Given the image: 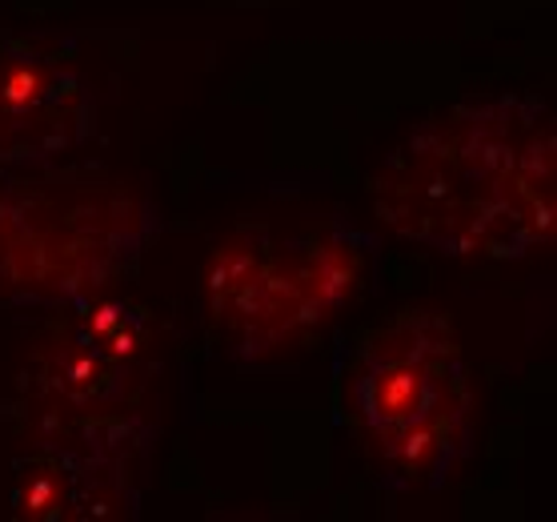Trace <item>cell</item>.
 <instances>
[{
	"mask_svg": "<svg viewBox=\"0 0 557 522\" xmlns=\"http://www.w3.org/2000/svg\"><path fill=\"white\" fill-rule=\"evenodd\" d=\"M397 242L454 262H521L557 230V125L542 93H473L425 117L373 178Z\"/></svg>",
	"mask_w": 557,
	"mask_h": 522,
	"instance_id": "6da1fadb",
	"label": "cell"
},
{
	"mask_svg": "<svg viewBox=\"0 0 557 522\" xmlns=\"http://www.w3.org/2000/svg\"><path fill=\"white\" fill-rule=\"evenodd\" d=\"M377 242L342 217L245 221L201 269L205 330L237 362H265L317 333L366 281Z\"/></svg>",
	"mask_w": 557,
	"mask_h": 522,
	"instance_id": "7a4b0ae2",
	"label": "cell"
},
{
	"mask_svg": "<svg viewBox=\"0 0 557 522\" xmlns=\"http://www.w3.org/2000/svg\"><path fill=\"white\" fill-rule=\"evenodd\" d=\"M165 230L149 190L116 178H21L0 190V309L57 314L101 298Z\"/></svg>",
	"mask_w": 557,
	"mask_h": 522,
	"instance_id": "3957f363",
	"label": "cell"
},
{
	"mask_svg": "<svg viewBox=\"0 0 557 522\" xmlns=\"http://www.w3.org/2000/svg\"><path fill=\"white\" fill-rule=\"evenodd\" d=\"M349 398L389 495L442 490L473 454L478 394L454 321L437 309H397L373 326Z\"/></svg>",
	"mask_w": 557,
	"mask_h": 522,
	"instance_id": "277c9868",
	"label": "cell"
},
{
	"mask_svg": "<svg viewBox=\"0 0 557 522\" xmlns=\"http://www.w3.org/2000/svg\"><path fill=\"white\" fill-rule=\"evenodd\" d=\"M157 426L137 410L97 418L45 414L13 459L9 507L33 522H113L137 519Z\"/></svg>",
	"mask_w": 557,
	"mask_h": 522,
	"instance_id": "5b68a950",
	"label": "cell"
},
{
	"mask_svg": "<svg viewBox=\"0 0 557 522\" xmlns=\"http://www.w3.org/2000/svg\"><path fill=\"white\" fill-rule=\"evenodd\" d=\"M69 321L28 374V394L52 418H97L133 410L152 374V326L121 298H89L64 309Z\"/></svg>",
	"mask_w": 557,
	"mask_h": 522,
	"instance_id": "8992f818",
	"label": "cell"
},
{
	"mask_svg": "<svg viewBox=\"0 0 557 522\" xmlns=\"http://www.w3.org/2000/svg\"><path fill=\"white\" fill-rule=\"evenodd\" d=\"M92 81L57 52L0 40V169L61 161L97 133Z\"/></svg>",
	"mask_w": 557,
	"mask_h": 522,
	"instance_id": "52a82bcc",
	"label": "cell"
}]
</instances>
